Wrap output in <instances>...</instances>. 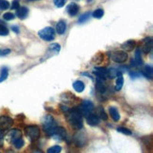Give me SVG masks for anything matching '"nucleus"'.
I'll list each match as a JSON object with an SVG mask.
<instances>
[{"label":"nucleus","mask_w":153,"mask_h":153,"mask_svg":"<svg viewBox=\"0 0 153 153\" xmlns=\"http://www.w3.org/2000/svg\"><path fill=\"white\" fill-rule=\"evenodd\" d=\"M67 115H68L69 122L71 123L73 128L78 129V131H80L82 127H83V122H82V116L79 110L78 109H74L72 111L69 110Z\"/></svg>","instance_id":"nucleus-1"},{"label":"nucleus","mask_w":153,"mask_h":153,"mask_svg":"<svg viewBox=\"0 0 153 153\" xmlns=\"http://www.w3.org/2000/svg\"><path fill=\"white\" fill-rule=\"evenodd\" d=\"M43 125H44L45 132L48 136H54L57 128V123L56 120L53 118V116H51L50 114L46 115L43 120Z\"/></svg>","instance_id":"nucleus-2"},{"label":"nucleus","mask_w":153,"mask_h":153,"mask_svg":"<svg viewBox=\"0 0 153 153\" xmlns=\"http://www.w3.org/2000/svg\"><path fill=\"white\" fill-rule=\"evenodd\" d=\"M38 35L41 39H43L45 41H52L55 39V35H56V31L55 29L52 27H46L38 32Z\"/></svg>","instance_id":"nucleus-3"},{"label":"nucleus","mask_w":153,"mask_h":153,"mask_svg":"<svg viewBox=\"0 0 153 153\" xmlns=\"http://www.w3.org/2000/svg\"><path fill=\"white\" fill-rule=\"evenodd\" d=\"M25 132L27 134V136L29 137V139L31 141H36L40 137V128L37 126L30 125V126L26 127Z\"/></svg>","instance_id":"nucleus-4"},{"label":"nucleus","mask_w":153,"mask_h":153,"mask_svg":"<svg viewBox=\"0 0 153 153\" xmlns=\"http://www.w3.org/2000/svg\"><path fill=\"white\" fill-rule=\"evenodd\" d=\"M111 59L117 63H123L128 60V54L123 50L114 51L111 53Z\"/></svg>","instance_id":"nucleus-5"},{"label":"nucleus","mask_w":153,"mask_h":153,"mask_svg":"<svg viewBox=\"0 0 153 153\" xmlns=\"http://www.w3.org/2000/svg\"><path fill=\"white\" fill-rule=\"evenodd\" d=\"M95 108L93 102L90 100H84L81 103V105L79 106V111L81 114H84L85 116L89 115L90 114H92V111Z\"/></svg>","instance_id":"nucleus-6"},{"label":"nucleus","mask_w":153,"mask_h":153,"mask_svg":"<svg viewBox=\"0 0 153 153\" xmlns=\"http://www.w3.org/2000/svg\"><path fill=\"white\" fill-rule=\"evenodd\" d=\"M13 124V120L9 116H1L0 117V131L10 128Z\"/></svg>","instance_id":"nucleus-7"},{"label":"nucleus","mask_w":153,"mask_h":153,"mask_svg":"<svg viewBox=\"0 0 153 153\" xmlns=\"http://www.w3.org/2000/svg\"><path fill=\"white\" fill-rule=\"evenodd\" d=\"M94 74L97 76V79L105 80L106 78L108 76V69L107 68H103V67H97V68H95Z\"/></svg>","instance_id":"nucleus-8"},{"label":"nucleus","mask_w":153,"mask_h":153,"mask_svg":"<svg viewBox=\"0 0 153 153\" xmlns=\"http://www.w3.org/2000/svg\"><path fill=\"white\" fill-rule=\"evenodd\" d=\"M152 49V39L150 37L145 38L142 42V51L145 54H148Z\"/></svg>","instance_id":"nucleus-9"},{"label":"nucleus","mask_w":153,"mask_h":153,"mask_svg":"<svg viewBox=\"0 0 153 153\" xmlns=\"http://www.w3.org/2000/svg\"><path fill=\"white\" fill-rule=\"evenodd\" d=\"M79 10V6L75 2L70 3L67 6V13L69 15H71V16H75V15L78 14Z\"/></svg>","instance_id":"nucleus-10"},{"label":"nucleus","mask_w":153,"mask_h":153,"mask_svg":"<svg viewBox=\"0 0 153 153\" xmlns=\"http://www.w3.org/2000/svg\"><path fill=\"white\" fill-rule=\"evenodd\" d=\"M75 143L78 146H83L86 144V136H85V133L83 132H80L78 133L76 135L75 137Z\"/></svg>","instance_id":"nucleus-11"},{"label":"nucleus","mask_w":153,"mask_h":153,"mask_svg":"<svg viewBox=\"0 0 153 153\" xmlns=\"http://www.w3.org/2000/svg\"><path fill=\"white\" fill-rule=\"evenodd\" d=\"M8 137H9V140L13 143L14 140L22 137V133L19 129L14 128V129H11V131L8 133Z\"/></svg>","instance_id":"nucleus-12"},{"label":"nucleus","mask_w":153,"mask_h":153,"mask_svg":"<svg viewBox=\"0 0 153 153\" xmlns=\"http://www.w3.org/2000/svg\"><path fill=\"white\" fill-rule=\"evenodd\" d=\"M135 46H136V43L133 40H128L121 45L122 49H124L125 51H132L135 48Z\"/></svg>","instance_id":"nucleus-13"},{"label":"nucleus","mask_w":153,"mask_h":153,"mask_svg":"<svg viewBox=\"0 0 153 153\" xmlns=\"http://www.w3.org/2000/svg\"><path fill=\"white\" fill-rule=\"evenodd\" d=\"M86 119H87L88 124L90 126H97L99 124V121H100V119L98 118L97 115L94 114H90L89 115H87Z\"/></svg>","instance_id":"nucleus-14"},{"label":"nucleus","mask_w":153,"mask_h":153,"mask_svg":"<svg viewBox=\"0 0 153 153\" xmlns=\"http://www.w3.org/2000/svg\"><path fill=\"white\" fill-rule=\"evenodd\" d=\"M65 31H66V23L63 20H60L56 26V32L60 35H62L65 33Z\"/></svg>","instance_id":"nucleus-15"},{"label":"nucleus","mask_w":153,"mask_h":153,"mask_svg":"<svg viewBox=\"0 0 153 153\" xmlns=\"http://www.w3.org/2000/svg\"><path fill=\"white\" fill-rule=\"evenodd\" d=\"M27 14H28V9L26 7H21L18 10H16V16L22 20L27 18Z\"/></svg>","instance_id":"nucleus-16"},{"label":"nucleus","mask_w":153,"mask_h":153,"mask_svg":"<svg viewBox=\"0 0 153 153\" xmlns=\"http://www.w3.org/2000/svg\"><path fill=\"white\" fill-rule=\"evenodd\" d=\"M96 89L98 93L100 94H104L107 90V88H106V85L104 83V80L103 79H97V84H96Z\"/></svg>","instance_id":"nucleus-17"},{"label":"nucleus","mask_w":153,"mask_h":153,"mask_svg":"<svg viewBox=\"0 0 153 153\" xmlns=\"http://www.w3.org/2000/svg\"><path fill=\"white\" fill-rule=\"evenodd\" d=\"M116 76H117V79H116V83H115V90L119 91L122 89L123 83H124V79H123V76H122V72L118 71Z\"/></svg>","instance_id":"nucleus-18"},{"label":"nucleus","mask_w":153,"mask_h":153,"mask_svg":"<svg viewBox=\"0 0 153 153\" xmlns=\"http://www.w3.org/2000/svg\"><path fill=\"white\" fill-rule=\"evenodd\" d=\"M142 74L146 76V79H152V75H153L152 66L151 65H146V66H145V68L142 70Z\"/></svg>","instance_id":"nucleus-19"},{"label":"nucleus","mask_w":153,"mask_h":153,"mask_svg":"<svg viewBox=\"0 0 153 153\" xmlns=\"http://www.w3.org/2000/svg\"><path fill=\"white\" fill-rule=\"evenodd\" d=\"M73 87H74V89H75L76 92L81 93V92H83L84 88H85V85H84V83L82 81L76 80V81H75L74 83H73Z\"/></svg>","instance_id":"nucleus-20"},{"label":"nucleus","mask_w":153,"mask_h":153,"mask_svg":"<svg viewBox=\"0 0 153 153\" xmlns=\"http://www.w3.org/2000/svg\"><path fill=\"white\" fill-rule=\"evenodd\" d=\"M110 114L111 116V118H113L114 121H118L120 119V115H119V113H118V110H117L115 107H111L110 108Z\"/></svg>","instance_id":"nucleus-21"},{"label":"nucleus","mask_w":153,"mask_h":153,"mask_svg":"<svg viewBox=\"0 0 153 153\" xmlns=\"http://www.w3.org/2000/svg\"><path fill=\"white\" fill-rule=\"evenodd\" d=\"M54 136H58V137H60L62 139L65 138L66 137V131L62 127H57Z\"/></svg>","instance_id":"nucleus-22"},{"label":"nucleus","mask_w":153,"mask_h":153,"mask_svg":"<svg viewBox=\"0 0 153 153\" xmlns=\"http://www.w3.org/2000/svg\"><path fill=\"white\" fill-rule=\"evenodd\" d=\"M134 65H141L143 63L142 57H141V50L139 48L135 51V59H134Z\"/></svg>","instance_id":"nucleus-23"},{"label":"nucleus","mask_w":153,"mask_h":153,"mask_svg":"<svg viewBox=\"0 0 153 153\" xmlns=\"http://www.w3.org/2000/svg\"><path fill=\"white\" fill-rule=\"evenodd\" d=\"M97 115L99 119H102V120H107L108 119V116L106 114L105 111L102 107H98L97 109Z\"/></svg>","instance_id":"nucleus-24"},{"label":"nucleus","mask_w":153,"mask_h":153,"mask_svg":"<svg viewBox=\"0 0 153 153\" xmlns=\"http://www.w3.org/2000/svg\"><path fill=\"white\" fill-rule=\"evenodd\" d=\"M9 76V69L7 67H3L1 69V75H0V82H3L7 79Z\"/></svg>","instance_id":"nucleus-25"},{"label":"nucleus","mask_w":153,"mask_h":153,"mask_svg":"<svg viewBox=\"0 0 153 153\" xmlns=\"http://www.w3.org/2000/svg\"><path fill=\"white\" fill-rule=\"evenodd\" d=\"M13 146H15L17 149H20L23 148V146H24L25 142H24V140H23L22 138H18V139L14 140L13 142Z\"/></svg>","instance_id":"nucleus-26"},{"label":"nucleus","mask_w":153,"mask_h":153,"mask_svg":"<svg viewBox=\"0 0 153 153\" xmlns=\"http://www.w3.org/2000/svg\"><path fill=\"white\" fill-rule=\"evenodd\" d=\"M103 15H104V10L102 9H97L93 13V17L94 18H97V19L102 18Z\"/></svg>","instance_id":"nucleus-27"},{"label":"nucleus","mask_w":153,"mask_h":153,"mask_svg":"<svg viewBox=\"0 0 153 153\" xmlns=\"http://www.w3.org/2000/svg\"><path fill=\"white\" fill-rule=\"evenodd\" d=\"M119 70H116L115 68H110L108 69V78L110 79H114L117 76V73H118Z\"/></svg>","instance_id":"nucleus-28"},{"label":"nucleus","mask_w":153,"mask_h":153,"mask_svg":"<svg viewBox=\"0 0 153 153\" xmlns=\"http://www.w3.org/2000/svg\"><path fill=\"white\" fill-rule=\"evenodd\" d=\"M62 151V148L60 146H53L51 148H49L48 149V153H61Z\"/></svg>","instance_id":"nucleus-29"},{"label":"nucleus","mask_w":153,"mask_h":153,"mask_svg":"<svg viewBox=\"0 0 153 153\" xmlns=\"http://www.w3.org/2000/svg\"><path fill=\"white\" fill-rule=\"evenodd\" d=\"M10 8V3L7 0H0V10H8Z\"/></svg>","instance_id":"nucleus-30"},{"label":"nucleus","mask_w":153,"mask_h":153,"mask_svg":"<svg viewBox=\"0 0 153 153\" xmlns=\"http://www.w3.org/2000/svg\"><path fill=\"white\" fill-rule=\"evenodd\" d=\"M9 34V29L4 25L0 24V36H7Z\"/></svg>","instance_id":"nucleus-31"},{"label":"nucleus","mask_w":153,"mask_h":153,"mask_svg":"<svg viewBox=\"0 0 153 153\" xmlns=\"http://www.w3.org/2000/svg\"><path fill=\"white\" fill-rule=\"evenodd\" d=\"M3 18L6 21H10V20H13L15 18V15L13 13H6L3 15Z\"/></svg>","instance_id":"nucleus-32"},{"label":"nucleus","mask_w":153,"mask_h":153,"mask_svg":"<svg viewBox=\"0 0 153 153\" xmlns=\"http://www.w3.org/2000/svg\"><path fill=\"white\" fill-rule=\"evenodd\" d=\"M117 131H119V132H121V133H123V134H126V135H131V133H132L131 131H129L128 128H122V127L117 128Z\"/></svg>","instance_id":"nucleus-33"},{"label":"nucleus","mask_w":153,"mask_h":153,"mask_svg":"<svg viewBox=\"0 0 153 153\" xmlns=\"http://www.w3.org/2000/svg\"><path fill=\"white\" fill-rule=\"evenodd\" d=\"M53 1H54V5L57 8H62L65 4V0H53Z\"/></svg>","instance_id":"nucleus-34"},{"label":"nucleus","mask_w":153,"mask_h":153,"mask_svg":"<svg viewBox=\"0 0 153 153\" xmlns=\"http://www.w3.org/2000/svg\"><path fill=\"white\" fill-rule=\"evenodd\" d=\"M89 16H90V13H84L83 15L79 17V23H84L85 21H87L88 19H89Z\"/></svg>","instance_id":"nucleus-35"},{"label":"nucleus","mask_w":153,"mask_h":153,"mask_svg":"<svg viewBox=\"0 0 153 153\" xmlns=\"http://www.w3.org/2000/svg\"><path fill=\"white\" fill-rule=\"evenodd\" d=\"M50 50H53V51H55V52H59L61 49V45H59V44H52L50 45V48H49Z\"/></svg>","instance_id":"nucleus-36"},{"label":"nucleus","mask_w":153,"mask_h":153,"mask_svg":"<svg viewBox=\"0 0 153 153\" xmlns=\"http://www.w3.org/2000/svg\"><path fill=\"white\" fill-rule=\"evenodd\" d=\"M19 8H20L19 0H13V4H11V9H13V10H18Z\"/></svg>","instance_id":"nucleus-37"},{"label":"nucleus","mask_w":153,"mask_h":153,"mask_svg":"<svg viewBox=\"0 0 153 153\" xmlns=\"http://www.w3.org/2000/svg\"><path fill=\"white\" fill-rule=\"evenodd\" d=\"M10 53V49H0V56H7Z\"/></svg>","instance_id":"nucleus-38"},{"label":"nucleus","mask_w":153,"mask_h":153,"mask_svg":"<svg viewBox=\"0 0 153 153\" xmlns=\"http://www.w3.org/2000/svg\"><path fill=\"white\" fill-rule=\"evenodd\" d=\"M4 143V132L2 131H0V148L3 146Z\"/></svg>","instance_id":"nucleus-39"},{"label":"nucleus","mask_w":153,"mask_h":153,"mask_svg":"<svg viewBox=\"0 0 153 153\" xmlns=\"http://www.w3.org/2000/svg\"><path fill=\"white\" fill-rule=\"evenodd\" d=\"M11 30L14 31L15 33H19L20 32V29H19V27H17V26H13V27H11Z\"/></svg>","instance_id":"nucleus-40"},{"label":"nucleus","mask_w":153,"mask_h":153,"mask_svg":"<svg viewBox=\"0 0 153 153\" xmlns=\"http://www.w3.org/2000/svg\"><path fill=\"white\" fill-rule=\"evenodd\" d=\"M129 75H131V76L133 79H135V78H138V76H140V74L139 73H136V72H131L129 73Z\"/></svg>","instance_id":"nucleus-41"},{"label":"nucleus","mask_w":153,"mask_h":153,"mask_svg":"<svg viewBox=\"0 0 153 153\" xmlns=\"http://www.w3.org/2000/svg\"><path fill=\"white\" fill-rule=\"evenodd\" d=\"M29 1H38V0H29Z\"/></svg>","instance_id":"nucleus-42"},{"label":"nucleus","mask_w":153,"mask_h":153,"mask_svg":"<svg viewBox=\"0 0 153 153\" xmlns=\"http://www.w3.org/2000/svg\"><path fill=\"white\" fill-rule=\"evenodd\" d=\"M87 1H88V2H92V1H93V0H87Z\"/></svg>","instance_id":"nucleus-43"}]
</instances>
